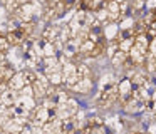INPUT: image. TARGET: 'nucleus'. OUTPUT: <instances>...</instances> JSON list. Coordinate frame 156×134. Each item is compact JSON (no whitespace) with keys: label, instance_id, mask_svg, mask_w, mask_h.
<instances>
[{"label":"nucleus","instance_id":"1","mask_svg":"<svg viewBox=\"0 0 156 134\" xmlns=\"http://www.w3.org/2000/svg\"><path fill=\"white\" fill-rule=\"evenodd\" d=\"M35 77H37V74L32 72V70H22V72H14V76L9 79L7 86L10 87V89L14 90H22L24 87L27 86H32L35 80Z\"/></svg>","mask_w":156,"mask_h":134},{"label":"nucleus","instance_id":"2","mask_svg":"<svg viewBox=\"0 0 156 134\" xmlns=\"http://www.w3.org/2000/svg\"><path fill=\"white\" fill-rule=\"evenodd\" d=\"M118 100V86L114 82H109L102 86L101 92L98 94V104L101 107H109Z\"/></svg>","mask_w":156,"mask_h":134},{"label":"nucleus","instance_id":"3","mask_svg":"<svg viewBox=\"0 0 156 134\" xmlns=\"http://www.w3.org/2000/svg\"><path fill=\"white\" fill-rule=\"evenodd\" d=\"M77 109H79L77 102L74 99H71V97H67L64 102L57 104V107H55V116L59 119H71V117H74L77 114Z\"/></svg>","mask_w":156,"mask_h":134},{"label":"nucleus","instance_id":"4","mask_svg":"<svg viewBox=\"0 0 156 134\" xmlns=\"http://www.w3.org/2000/svg\"><path fill=\"white\" fill-rule=\"evenodd\" d=\"M116 86H118V99L121 100L122 104H126L128 100L133 99V90H134V86H133V82H131L129 77L121 79Z\"/></svg>","mask_w":156,"mask_h":134},{"label":"nucleus","instance_id":"5","mask_svg":"<svg viewBox=\"0 0 156 134\" xmlns=\"http://www.w3.org/2000/svg\"><path fill=\"white\" fill-rule=\"evenodd\" d=\"M7 40H9L10 45H22L24 42L29 40V37L25 35V32L20 27H15V29H12L10 32L7 34Z\"/></svg>","mask_w":156,"mask_h":134},{"label":"nucleus","instance_id":"6","mask_svg":"<svg viewBox=\"0 0 156 134\" xmlns=\"http://www.w3.org/2000/svg\"><path fill=\"white\" fill-rule=\"evenodd\" d=\"M14 76V69L5 59L0 60V82H9V79Z\"/></svg>","mask_w":156,"mask_h":134},{"label":"nucleus","instance_id":"7","mask_svg":"<svg viewBox=\"0 0 156 134\" xmlns=\"http://www.w3.org/2000/svg\"><path fill=\"white\" fill-rule=\"evenodd\" d=\"M126 60H128V52H122V50H119V49L111 55V62L114 67H124Z\"/></svg>","mask_w":156,"mask_h":134},{"label":"nucleus","instance_id":"8","mask_svg":"<svg viewBox=\"0 0 156 134\" xmlns=\"http://www.w3.org/2000/svg\"><path fill=\"white\" fill-rule=\"evenodd\" d=\"M91 87H92L91 77H84V79H81L74 87H72V90H76V92H89V90H91Z\"/></svg>","mask_w":156,"mask_h":134},{"label":"nucleus","instance_id":"9","mask_svg":"<svg viewBox=\"0 0 156 134\" xmlns=\"http://www.w3.org/2000/svg\"><path fill=\"white\" fill-rule=\"evenodd\" d=\"M143 67H146L148 72L156 74V55H154V54H148V57H146L144 65H143Z\"/></svg>","mask_w":156,"mask_h":134},{"label":"nucleus","instance_id":"10","mask_svg":"<svg viewBox=\"0 0 156 134\" xmlns=\"http://www.w3.org/2000/svg\"><path fill=\"white\" fill-rule=\"evenodd\" d=\"M143 9H144V2L143 0H133L131 7H129V12H131V15H138V13L143 12Z\"/></svg>","mask_w":156,"mask_h":134},{"label":"nucleus","instance_id":"11","mask_svg":"<svg viewBox=\"0 0 156 134\" xmlns=\"http://www.w3.org/2000/svg\"><path fill=\"white\" fill-rule=\"evenodd\" d=\"M9 47H10V44H9V40H7V35H2V34H0V52L4 54Z\"/></svg>","mask_w":156,"mask_h":134},{"label":"nucleus","instance_id":"12","mask_svg":"<svg viewBox=\"0 0 156 134\" xmlns=\"http://www.w3.org/2000/svg\"><path fill=\"white\" fill-rule=\"evenodd\" d=\"M128 134H144V132H138V131H133V132H128Z\"/></svg>","mask_w":156,"mask_h":134},{"label":"nucleus","instance_id":"13","mask_svg":"<svg viewBox=\"0 0 156 134\" xmlns=\"http://www.w3.org/2000/svg\"><path fill=\"white\" fill-rule=\"evenodd\" d=\"M116 2H119V3H122V2H126V0H116Z\"/></svg>","mask_w":156,"mask_h":134}]
</instances>
